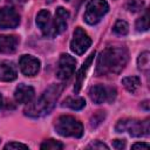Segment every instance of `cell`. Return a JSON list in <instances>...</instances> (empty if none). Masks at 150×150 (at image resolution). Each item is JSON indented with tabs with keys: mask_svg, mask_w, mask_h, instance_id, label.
<instances>
[{
	"mask_svg": "<svg viewBox=\"0 0 150 150\" xmlns=\"http://www.w3.org/2000/svg\"><path fill=\"white\" fill-rule=\"evenodd\" d=\"M54 128L56 132L63 137H75L80 138L83 135V125L82 123L70 116V115H62L55 120Z\"/></svg>",
	"mask_w": 150,
	"mask_h": 150,
	"instance_id": "cell-3",
	"label": "cell"
},
{
	"mask_svg": "<svg viewBox=\"0 0 150 150\" xmlns=\"http://www.w3.org/2000/svg\"><path fill=\"white\" fill-rule=\"evenodd\" d=\"M64 1H71V0H64Z\"/></svg>",
	"mask_w": 150,
	"mask_h": 150,
	"instance_id": "cell-32",
	"label": "cell"
},
{
	"mask_svg": "<svg viewBox=\"0 0 150 150\" xmlns=\"http://www.w3.org/2000/svg\"><path fill=\"white\" fill-rule=\"evenodd\" d=\"M116 89L112 87H107L103 84H97L90 88L89 90V97L94 103L101 104V103H111L116 98Z\"/></svg>",
	"mask_w": 150,
	"mask_h": 150,
	"instance_id": "cell-6",
	"label": "cell"
},
{
	"mask_svg": "<svg viewBox=\"0 0 150 150\" xmlns=\"http://www.w3.org/2000/svg\"><path fill=\"white\" fill-rule=\"evenodd\" d=\"M62 105L73 110H81L86 107V100L83 97H67L63 101Z\"/></svg>",
	"mask_w": 150,
	"mask_h": 150,
	"instance_id": "cell-18",
	"label": "cell"
},
{
	"mask_svg": "<svg viewBox=\"0 0 150 150\" xmlns=\"http://www.w3.org/2000/svg\"><path fill=\"white\" fill-rule=\"evenodd\" d=\"M20 15L12 7H2L0 9V29H11L18 27Z\"/></svg>",
	"mask_w": 150,
	"mask_h": 150,
	"instance_id": "cell-9",
	"label": "cell"
},
{
	"mask_svg": "<svg viewBox=\"0 0 150 150\" xmlns=\"http://www.w3.org/2000/svg\"><path fill=\"white\" fill-rule=\"evenodd\" d=\"M129 60L128 49L123 46H110L107 47L98 56L96 63L97 76L107 74H120L127 66Z\"/></svg>",
	"mask_w": 150,
	"mask_h": 150,
	"instance_id": "cell-1",
	"label": "cell"
},
{
	"mask_svg": "<svg viewBox=\"0 0 150 150\" xmlns=\"http://www.w3.org/2000/svg\"><path fill=\"white\" fill-rule=\"evenodd\" d=\"M112 146L115 149H123L125 146V141L124 139H115L112 142Z\"/></svg>",
	"mask_w": 150,
	"mask_h": 150,
	"instance_id": "cell-27",
	"label": "cell"
},
{
	"mask_svg": "<svg viewBox=\"0 0 150 150\" xmlns=\"http://www.w3.org/2000/svg\"><path fill=\"white\" fill-rule=\"evenodd\" d=\"M137 64H138V69L143 70V71H148L149 69V53L148 52H143L138 59H137Z\"/></svg>",
	"mask_w": 150,
	"mask_h": 150,
	"instance_id": "cell-22",
	"label": "cell"
},
{
	"mask_svg": "<svg viewBox=\"0 0 150 150\" xmlns=\"http://www.w3.org/2000/svg\"><path fill=\"white\" fill-rule=\"evenodd\" d=\"M20 70L26 76H34L40 70V60L33 55H22L19 60Z\"/></svg>",
	"mask_w": 150,
	"mask_h": 150,
	"instance_id": "cell-10",
	"label": "cell"
},
{
	"mask_svg": "<svg viewBox=\"0 0 150 150\" xmlns=\"http://www.w3.org/2000/svg\"><path fill=\"white\" fill-rule=\"evenodd\" d=\"M143 105H144V108L148 110V101H144V102H143Z\"/></svg>",
	"mask_w": 150,
	"mask_h": 150,
	"instance_id": "cell-31",
	"label": "cell"
},
{
	"mask_svg": "<svg viewBox=\"0 0 150 150\" xmlns=\"http://www.w3.org/2000/svg\"><path fill=\"white\" fill-rule=\"evenodd\" d=\"M5 150L7 149H28V145L26 144H22V143H18V142H11L8 144H6L4 146Z\"/></svg>",
	"mask_w": 150,
	"mask_h": 150,
	"instance_id": "cell-25",
	"label": "cell"
},
{
	"mask_svg": "<svg viewBox=\"0 0 150 150\" xmlns=\"http://www.w3.org/2000/svg\"><path fill=\"white\" fill-rule=\"evenodd\" d=\"M68 19H69V12L64 9L63 7H57L55 12V18L53 21L54 29L56 34H61L67 29L68 25Z\"/></svg>",
	"mask_w": 150,
	"mask_h": 150,
	"instance_id": "cell-12",
	"label": "cell"
},
{
	"mask_svg": "<svg viewBox=\"0 0 150 150\" xmlns=\"http://www.w3.org/2000/svg\"><path fill=\"white\" fill-rule=\"evenodd\" d=\"M94 56H95V52H94V53H91V54L87 57V60L83 62L82 67H81V68L79 69V71H77L76 82H75V86H74V91H75L76 94L80 91V89H81V87H82V83H83V81H84L86 74H87V71H88L89 67L91 66V62H93V60H94Z\"/></svg>",
	"mask_w": 150,
	"mask_h": 150,
	"instance_id": "cell-16",
	"label": "cell"
},
{
	"mask_svg": "<svg viewBox=\"0 0 150 150\" xmlns=\"http://www.w3.org/2000/svg\"><path fill=\"white\" fill-rule=\"evenodd\" d=\"M36 25L41 29V32H42L43 35L50 36V38H53V36L56 35V32L54 29V25H53V21H52V16H50L49 11L41 9L38 13V15H36Z\"/></svg>",
	"mask_w": 150,
	"mask_h": 150,
	"instance_id": "cell-11",
	"label": "cell"
},
{
	"mask_svg": "<svg viewBox=\"0 0 150 150\" xmlns=\"http://www.w3.org/2000/svg\"><path fill=\"white\" fill-rule=\"evenodd\" d=\"M108 11L109 5L105 0H90L87 4L83 19L88 25L94 26L101 21V19L108 13Z\"/></svg>",
	"mask_w": 150,
	"mask_h": 150,
	"instance_id": "cell-5",
	"label": "cell"
},
{
	"mask_svg": "<svg viewBox=\"0 0 150 150\" xmlns=\"http://www.w3.org/2000/svg\"><path fill=\"white\" fill-rule=\"evenodd\" d=\"M149 28V13L148 11L136 21V29L138 32H145Z\"/></svg>",
	"mask_w": 150,
	"mask_h": 150,
	"instance_id": "cell-21",
	"label": "cell"
},
{
	"mask_svg": "<svg viewBox=\"0 0 150 150\" xmlns=\"http://www.w3.org/2000/svg\"><path fill=\"white\" fill-rule=\"evenodd\" d=\"M88 148H89V149H105V150H108V149H109V146H108V145H105L104 143H102V142H100V141H96V142H94V143L89 144V145H88Z\"/></svg>",
	"mask_w": 150,
	"mask_h": 150,
	"instance_id": "cell-26",
	"label": "cell"
},
{
	"mask_svg": "<svg viewBox=\"0 0 150 150\" xmlns=\"http://www.w3.org/2000/svg\"><path fill=\"white\" fill-rule=\"evenodd\" d=\"M104 118H105V111L100 110V111L95 112V114L91 116V118H90V127H91V128H96L97 125H100V124L103 122Z\"/></svg>",
	"mask_w": 150,
	"mask_h": 150,
	"instance_id": "cell-23",
	"label": "cell"
},
{
	"mask_svg": "<svg viewBox=\"0 0 150 150\" xmlns=\"http://www.w3.org/2000/svg\"><path fill=\"white\" fill-rule=\"evenodd\" d=\"M115 130L117 132H124L128 131L130 136L132 137H141V136H148L149 135V120H145L143 122L134 118H123L120 120L116 125Z\"/></svg>",
	"mask_w": 150,
	"mask_h": 150,
	"instance_id": "cell-4",
	"label": "cell"
},
{
	"mask_svg": "<svg viewBox=\"0 0 150 150\" xmlns=\"http://www.w3.org/2000/svg\"><path fill=\"white\" fill-rule=\"evenodd\" d=\"M132 149H148L149 148V144L148 143H143V142H138V143H135L131 145Z\"/></svg>",
	"mask_w": 150,
	"mask_h": 150,
	"instance_id": "cell-28",
	"label": "cell"
},
{
	"mask_svg": "<svg viewBox=\"0 0 150 150\" xmlns=\"http://www.w3.org/2000/svg\"><path fill=\"white\" fill-rule=\"evenodd\" d=\"M91 45V39L87 34L86 30H83L81 27H77L74 30L73 39L70 41V49L76 55H82Z\"/></svg>",
	"mask_w": 150,
	"mask_h": 150,
	"instance_id": "cell-7",
	"label": "cell"
},
{
	"mask_svg": "<svg viewBox=\"0 0 150 150\" xmlns=\"http://www.w3.org/2000/svg\"><path fill=\"white\" fill-rule=\"evenodd\" d=\"M2 103H4V98H2V95L0 94V108L2 107Z\"/></svg>",
	"mask_w": 150,
	"mask_h": 150,
	"instance_id": "cell-29",
	"label": "cell"
},
{
	"mask_svg": "<svg viewBox=\"0 0 150 150\" xmlns=\"http://www.w3.org/2000/svg\"><path fill=\"white\" fill-rule=\"evenodd\" d=\"M12 1H14V2H18V4H19V2L21 4V2H26L27 0H12Z\"/></svg>",
	"mask_w": 150,
	"mask_h": 150,
	"instance_id": "cell-30",
	"label": "cell"
},
{
	"mask_svg": "<svg viewBox=\"0 0 150 150\" xmlns=\"http://www.w3.org/2000/svg\"><path fill=\"white\" fill-rule=\"evenodd\" d=\"M121 82L123 87L131 94H135L141 86V80L138 76H127V77H123Z\"/></svg>",
	"mask_w": 150,
	"mask_h": 150,
	"instance_id": "cell-17",
	"label": "cell"
},
{
	"mask_svg": "<svg viewBox=\"0 0 150 150\" xmlns=\"http://www.w3.org/2000/svg\"><path fill=\"white\" fill-rule=\"evenodd\" d=\"M40 148L42 150H61V149H63V144L61 142H59V141H55V139L50 138V139L45 141L40 145Z\"/></svg>",
	"mask_w": 150,
	"mask_h": 150,
	"instance_id": "cell-20",
	"label": "cell"
},
{
	"mask_svg": "<svg viewBox=\"0 0 150 150\" xmlns=\"http://www.w3.org/2000/svg\"><path fill=\"white\" fill-rule=\"evenodd\" d=\"M34 88L26 84H19L14 91V98L18 103H29L34 97Z\"/></svg>",
	"mask_w": 150,
	"mask_h": 150,
	"instance_id": "cell-14",
	"label": "cell"
},
{
	"mask_svg": "<svg viewBox=\"0 0 150 150\" xmlns=\"http://www.w3.org/2000/svg\"><path fill=\"white\" fill-rule=\"evenodd\" d=\"M76 68V60L75 57L70 56L69 54H62L59 59L56 76L60 80H68L74 74Z\"/></svg>",
	"mask_w": 150,
	"mask_h": 150,
	"instance_id": "cell-8",
	"label": "cell"
},
{
	"mask_svg": "<svg viewBox=\"0 0 150 150\" xmlns=\"http://www.w3.org/2000/svg\"><path fill=\"white\" fill-rule=\"evenodd\" d=\"M62 89H63V86L61 84L49 86L36 101L28 103L27 108L25 109V115L29 117H41L50 114V111L54 109L56 104V101Z\"/></svg>",
	"mask_w": 150,
	"mask_h": 150,
	"instance_id": "cell-2",
	"label": "cell"
},
{
	"mask_svg": "<svg viewBox=\"0 0 150 150\" xmlns=\"http://www.w3.org/2000/svg\"><path fill=\"white\" fill-rule=\"evenodd\" d=\"M144 7V0H128L127 1V8L128 11L135 13L141 11Z\"/></svg>",
	"mask_w": 150,
	"mask_h": 150,
	"instance_id": "cell-24",
	"label": "cell"
},
{
	"mask_svg": "<svg viewBox=\"0 0 150 150\" xmlns=\"http://www.w3.org/2000/svg\"><path fill=\"white\" fill-rule=\"evenodd\" d=\"M20 39L16 35H0V53L12 54L16 50Z\"/></svg>",
	"mask_w": 150,
	"mask_h": 150,
	"instance_id": "cell-13",
	"label": "cell"
},
{
	"mask_svg": "<svg viewBox=\"0 0 150 150\" xmlns=\"http://www.w3.org/2000/svg\"><path fill=\"white\" fill-rule=\"evenodd\" d=\"M112 30L115 34H117L120 36H124L129 32V25L124 20H117L112 27Z\"/></svg>",
	"mask_w": 150,
	"mask_h": 150,
	"instance_id": "cell-19",
	"label": "cell"
},
{
	"mask_svg": "<svg viewBox=\"0 0 150 150\" xmlns=\"http://www.w3.org/2000/svg\"><path fill=\"white\" fill-rule=\"evenodd\" d=\"M18 76L16 67L11 61H1L0 62V81L11 82L14 81Z\"/></svg>",
	"mask_w": 150,
	"mask_h": 150,
	"instance_id": "cell-15",
	"label": "cell"
}]
</instances>
